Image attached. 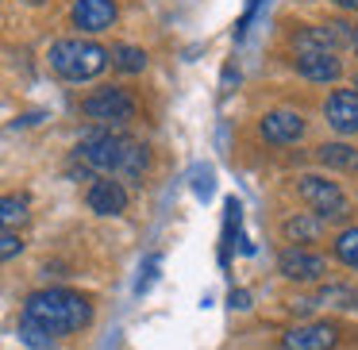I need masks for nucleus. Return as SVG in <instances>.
I'll return each instance as SVG.
<instances>
[{
	"instance_id": "9",
	"label": "nucleus",
	"mask_w": 358,
	"mask_h": 350,
	"mask_svg": "<svg viewBox=\"0 0 358 350\" xmlns=\"http://www.w3.org/2000/svg\"><path fill=\"white\" fill-rule=\"evenodd\" d=\"M120 8H116V0H73V27H81L85 35H101L108 31L112 24H116Z\"/></svg>"
},
{
	"instance_id": "16",
	"label": "nucleus",
	"mask_w": 358,
	"mask_h": 350,
	"mask_svg": "<svg viewBox=\"0 0 358 350\" xmlns=\"http://www.w3.org/2000/svg\"><path fill=\"white\" fill-rule=\"evenodd\" d=\"M316 154L327 170H347V173L358 170V147H350V143H324Z\"/></svg>"
},
{
	"instance_id": "20",
	"label": "nucleus",
	"mask_w": 358,
	"mask_h": 350,
	"mask_svg": "<svg viewBox=\"0 0 358 350\" xmlns=\"http://www.w3.org/2000/svg\"><path fill=\"white\" fill-rule=\"evenodd\" d=\"M320 300L324 304H335V308H355V293L343 285H327L324 293H320Z\"/></svg>"
},
{
	"instance_id": "21",
	"label": "nucleus",
	"mask_w": 358,
	"mask_h": 350,
	"mask_svg": "<svg viewBox=\"0 0 358 350\" xmlns=\"http://www.w3.org/2000/svg\"><path fill=\"white\" fill-rule=\"evenodd\" d=\"M20 250H24V239H20L16 231H0V262H8V258H16Z\"/></svg>"
},
{
	"instance_id": "7",
	"label": "nucleus",
	"mask_w": 358,
	"mask_h": 350,
	"mask_svg": "<svg viewBox=\"0 0 358 350\" xmlns=\"http://www.w3.org/2000/svg\"><path fill=\"white\" fill-rule=\"evenodd\" d=\"M258 135L273 147H293V143L304 139V116L289 108H273L258 119Z\"/></svg>"
},
{
	"instance_id": "4",
	"label": "nucleus",
	"mask_w": 358,
	"mask_h": 350,
	"mask_svg": "<svg viewBox=\"0 0 358 350\" xmlns=\"http://www.w3.org/2000/svg\"><path fill=\"white\" fill-rule=\"evenodd\" d=\"M296 193H301V200L312 208V216H320V219H347L350 216V204H347V196H343V189L335 185V181L320 177V173H304V177L296 181Z\"/></svg>"
},
{
	"instance_id": "1",
	"label": "nucleus",
	"mask_w": 358,
	"mask_h": 350,
	"mask_svg": "<svg viewBox=\"0 0 358 350\" xmlns=\"http://www.w3.org/2000/svg\"><path fill=\"white\" fill-rule=\"evenodd\" d=\"M24 319H31L35 327H43L47 335H73L81 327H89L93 319V304L89 296L73 293V289H39L24 300Z\"/></svg>"
},
{
	"instance_id": "23",
	"label": "nucleus",
	"mask_w": 358,
	"mask_h": 350,
	"mask_svg": "<svg viewBox=\"0 0 358 350\" xmlns=\"http://www.w3.org/2000/svg\"><path fill=\"white\" fill-rule=\"evenodd\" d=\"M193 193L196 196H212V170L208 166H196L193 170Z\"/></svg>"
},
{
	"instance_id": "8",
	"label": "nucleus",
	"mask_w": 358,
	"mask_h": 350,
	"mask_svg": "<svg viewBox=\"0 0 358 350\" xmlns=\"http://www.w3.org/2000/svg\"><path fill=\"white\" fill-rule=\"evenodd\" d=\"M278 270L289 281H320L327 273V258L316 254V250H304V247H285L278 258Z\"/></svg>"
},
{
	"instance_id": "24",
	"label": "nucleus",
	"mask_w": 358,
	"mask_h": 350,
	"mask_svg": "<svg viewBox=\"0 0 358 350\" xmlns=\"http://www.w3.org/2000/svg\"><path fill=\"white\" fill-rule=\"evenodd\" d=\"M247 300H250V296H247V293H231V304H235V308H250V304H247Z\"/></svg>"
},
{
	"instance_id": "27",
	"label": "nucleus",
	"mask_w": 358,
	"mask_h": 350,
	"mask_svg": "<svg viewBox=\"0 0 358 350\" xmlns=\"http://www.w3.org/2000/svg\"><path fill=\"white\" fill-rule=\"evenodd\" d=\"M355 308H358V293H355Z\"/></svg>"
},
{
	"instance_id": "14",
	"label": "nucleus",
	"mask_w": 358,
	"mask_h": 350,
	"mask_svg": "<svg viewBox=\"0 0 358 350\" xmlns=\"http://www.w3.org/2000/svg\"><path fill=\"white\" fill-rule=\"evenodd\" d=\"M281 231H285V239L293 242V247L320 242V239H324V219L312 216V212H296V216H289L285 224H281Z\"/></svg>"
},
{
	"instance_id": "10",
	"label": "nucleus",
	"mask_w": 358,
	"mask_h": 350,
	"mask_svg": "<svg viewBox=\"0 0 358 350\" xmlns=\"http://www.w3.org/2000/svg\"><path fill=\"white\" fill-rule=\"evenodd\" d=\"M324 116L339 135H358V93L355 89H335L324 104Z\"/></svg>"
},
{
	"instance_id": "5",
	"label": "nucleus",
	"mask_w": 358,
	"mask_h": 350,
	"mask_svg": "<svg viewBox=\"0 0 358 350\" xmlns=\"http://www.w3.org/2000/svg\"><path fill=\"white\" fill-rule=\"evenodd\" d=\"M81 112L108 131V127H120V124H127V119H135V96L127 93V89L108 85V89H96L93 96H85V101H81Z\"/></svg>"
},
{
	"instance_id": "15",
	"label": "nucleus",
	"mask_w": 358,
	"mask_h": 350,
	"mask_svg": "<svg viewBox=\"0 0 358 350\" xmlns=\"http://www.w3.org/2000/svg\"><path fill=\"white\" fill-rule=\"evenodd\" d=\"M27 216H31V200H27L24 193L0 196V231H16V227H24Z\"/></svg>"
},
{
	"instance_id": "26",
	"label": "nucleus",
	"mask_w": 358,
	"mask_h": 350,
	"mask_svg": "<svg viewBox=\"0 0 358 350\" xmlns=\"http://www.w3.org/2000/svg\"><path fill=\"white\" fill-rule=\"evenodd\" d=\"M350 47H355V50H358V35H355V43H350Z\"/></svg>"
},
{
	"instance_id": "18",
	"label": "nucleus",
	"mask_w": 358,
	"mask_h": 350,
	"mask_svg": "<svg viewBox=\"0 0 358 350\" xmlns=\"http://www.w3.org/2000/svg\"><path fill=\"white\" fill-rule=\"evenodd\" d=\"M335 258L350 270H358V227H347V231L335 235Z\"/></svg>"
},
{
	"instance_id": "13",
	"label": "nucleus",
	"mask_w": 358,
	"mask_h": 350,
	"mask_svg": "<svg viewBox=\"0 0 358 350\" xmlns=\"http://www.w3.org/2000/svg\"><path fill=\"white\" fill-rule=\"evenodd\" d=\"M296 73L312 85H331L343 78V62L335 54H296Z\"/></svg>"
},
{
	"instance_id": "11",
	"label": "nucleus",
	"mask_w": 358,
	"mask_h": 350,
	"mask_svg": "<svg viewBox=\"0 0 358 350\" xmlns=\"http://www.w3.org/2000/svg\"><path fill=\"white\" fill-rule=\"evenodd\" d=\"M335 327L331 323H296L281 335V347L285 350H331L335 347Z\"/></svg>"
},
{
	"instance_id": "2",
	"label": "nucleus",
	"mask_w": 358,
	"mask_h": 350,
	"mask_svg": "<svg viewBox=\"0 0 358 350\" xmlns=\"http://www.w3.org/2000/svg\"><path fill=\"white\" fill-rule=\"evenodd\" d=\"M78 158L89 166V170H101V173H124V177H143L147 173V147L127 135L116 131H89L78 147Z\"/></svg>"
},
{
	"instance_id": "28",
	"label": "nucleus",
	"mask_w": 358,
	"mask_h": 350,
	"mask_svg": "<svg viewBox=\"0 0 358 350\" xmlns=\"http://www.w3.org/2000/svg\"><path fill=\"white\" fill-rule=\"evenodd\" d=\"M355 89H358V81H355Z\"/></svg>"
},
{
	"instance_id": "12",
	"label": "nucleus",
	"mask_w": 358,
	"mask_h": 350,
	"mask_svg": "<svg viewBox=\"0 0 358 350\" xmlns=\"http://www.w3.org/2000/svg\"><path fill=\"white\" fill-rule=\"evenodd\" d=\"M89 208L96 212V216H120V212L127 208V189L120 185V181H112V177H101V181H93V189H89Z\"/></svg>"
},
{
	"instance_id": "6",
	"label": "nucleus",
	"mask_w": 358,
	"mask_h": 350,
	"mask_svg": "<svg viewBox=\"0 0 358 350\" xmlns=\"http://www.w3.org/2000/svg\"><path fill=\"white\" fill-rule=\"evenodd\" d=\"M355 35H358L355 24L331 20V24H320V27H301L293 35V47H296V54H335L339 47H350Z\"/></svg>"
},
{
	"instance_id": "3",
	"label": "nucleus",
	"mask_w": 358,
	"mask_h": 350,
	"mask_svg": "<svg viewBox=\"0 0 358 350\" xmlns=\"http://www.w3.org/2000/svg\"><path fill=\"white\" fill-rule=\"evenodd\" d=\"M112 54L89 39H58L50 47V70L66 81H93L108 70Z\"/></svg>"
},
{
	"instance_id": "19",
	"label": "nucleus",
	"mask_w": 358,
	"mask_h": 350,
	"mask_svg": "<svg viewBox=\"0 0 358 350\" xmlns=\"http://www.w3.org/2000/svg\"><path fill=\"white\" fill-rule=\"evenodd\" d=\"M20 339L31 350H55V335H47L43 327H35L31 319H20Z\"/></svg>"
},
{
	"instance_id": "17",
	"label": "nucleus",
	"mask_w": 358,
	"mask_h": 350,
	"mask_svg": "<svg viewBox=\"0 0 358 350\" xmlns=\"http://www.w3.org/2000/svg\"><path fill=\"white\" fill-rule=\"evenodd\" d=\"M108 54H112V66L124 70V73H143L147 70V54H143L139 47H116V50H108Z\"/></svg>"
},
{
	"instance_id": "22",
	"label": "nucleus",
	"mask_w": 358,
	"mask_h": 350,
	"mask_svg": "<svg viewBox=\"0 0 358 350\" xmlns=\"http://www.w3.org/2000/svg\"><path fill=\"white\" fill-rule=\"evenodd\" d=\"M158 265H162V258H158V254H150V258H147V265H143V277H139V285H135V293H147V289L155 285Z\"/></svg>"
},
{
	"instance_id": "25",
	"label": "nucleus",
	"mask_w": 358,
	"mask_h": 350,
	"mask_svg": "<svg viewBox=\"0 0 358 350\" xmlns=\"http://www.w3.org/2000/svg\"><path fill=\"white\" fill-rule=\"evenodd\" d=\"M331 4H339V8H347V12H358V0H331Z\"/></svg>"
}]
</instances>
